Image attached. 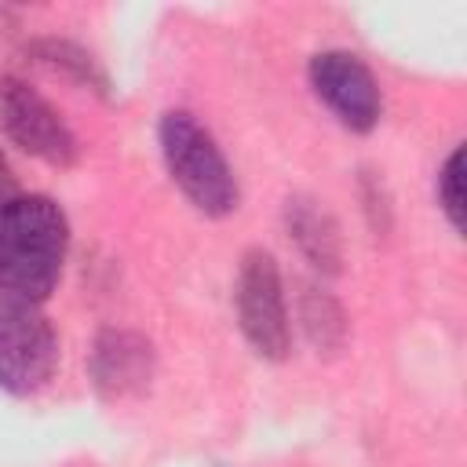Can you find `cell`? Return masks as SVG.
<instances>
[{"instance_id": "6da1fadb", "label": "cell", "mask_w": 467, "mask_h": 467, "mask_svg": "<svg viewBox=\"0 0 467 467\" xmlns=\"http://www.w3.org/2000/svg\"><path fill=\"white\" fill-rule=\"evenodd\" d=\"M69 223L44 193H18L0 212V299L44 303L66 263Z\"/></svg>"}, {"instance_id": "ba28073f", "label": "cell", "mask_w": 467, "mask_h": 467, "mask_svg": "<svg viewBox=\"0 0 467 467\" xmlns=\"http://www.w3.org/2000/svg\"><path fill=\"white\" fill-rule=\"evenodd\" d=\"M292 230L299 237V244L310 252V259L321 266V263H336V237L328 230H321V215L310 212V208H296V219H292Z\"/></svg>"}, {"instance_id": "8992f818", "label": "cell", "mask_w": 467, "mask_h": 467, "mask_svg": "<svg viewBox=\"0 0 467 467\" xmlns=\"http://www.w3.org/2000/svg\"><path fill=\"white\" fill-rule=\"evenodd\" d=\"M0 124L33 157L47 164H69L77 157V139L69 124L47 106L29 84L7 77L0 80Z\"/></svg>"}, {"instance_id": "3957f363", "label": "cell", "mask_w": 467, "mask_h": 467, "mask_svg": "<svg viewBox=\"0 0 467 467\" xmlns=\"http://www.w3.org/2000/svg\"><path fill=\"white\" fill-rule=\"evenodd\" d=\"M58 365L51 321L33 303L0 299V387L7 394H36Z\"/></svg>"}, {"instance_id": "30bf717a", "label": "cell", "mask_w": 467, "mask_h": 467, "mask_svg": "<svg viewBox=\"0 0 467 467\" xmlns=\"http://www.w3.org/2000/svg\"><path fill=\"white\" fill-rule=\"evenodd\" d=\"M18 197V182H15V171H11V164H7V157L0 153V212L11 204Z\"/></svg>"}, {"instance_id": "7a4b0ae2", "label": "cell", "mask_w": 467, "mask_h": 467, "mask_svg": "<svg viewBox=\"0 0 467 467\" xmlns=\"http://www.w3.org/2000/svg\"><path fill=\"white\" fill-rule=\"evenodd\" d=\"M157 135L164 164L193 208H201L204 215H226L237 208V179L215 139L190 113H164Z\"/></svg>"}, {"instance_id": "277c9868", "label": "cell", "mask_w": 467, "mask_h": 467, "mask_svg": "<svg viewBox=\"0 0 467 467\" xmlns=\"http://www.w3.org/2000/svg\"><path fill=\"white\" fill-rule=\"evenodd\" d=\"M234 303H237V321L244 339L255 347V354L281 361L288 354L292 332H288V306H285V288L281 274L270 252H248L237 270L234 285Z\"/></svg>"}, {"instance_id": "5b68a950", "label": "cell", "mask_w": 467, "mask_h": 467, "mask_svg": "<svg viewBox=\"0 0 467 467\" xmlns=\"http://www.w3.org/2000/svg\"><path fill=\"white\" fill-rule=\"evenodd\" d=\"M310 88L336 113V120L350 131H372L383 99L368 66L350 51H321L310 58Z\"/></svg>"}, {"instance_id": "52a82bcc", "label": "cell", "mask_w": 467, "mask_h": 467, "mask_svg": "<svg viewBox=\"0 0 467 467\" xmlns=\"http://www.w3.org/2000/svg\"><path fill=\"white\" fill-rule=\"evenodd\" d=\"M153 350L135 332H102L91 350V379L106 398L135 394L150 383Z\"/></svg>"}, {"instance_id": "9c48e42d", "label": "cell", "mask_w": 467, "mask_h": 467, "mask_svg": "<svg viewBox=\"0 0 467 467\" xmlns=\"http://www.w3.org/2000/svg\"><path fill=\"white\" fill-rule=\"evenodd\" d=\"M460 168H463V150H452L449 161L438 171V204L449 215L452 230L463 226V197H460Z\"/></svg>"}]
</instances>
